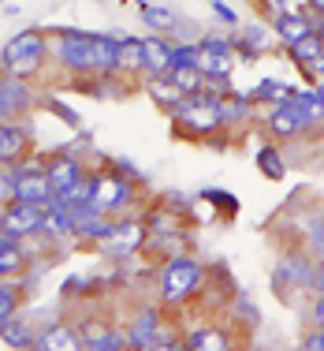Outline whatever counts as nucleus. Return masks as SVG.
Instances as JSON below:
<instances>
[{"label":"nucleus","instance_id":"17","mask_svg":"<svg viewBox=\"0 0 324 351\" xmlns=\"http://www.w3.org/2000/svg\"><path fill=\"white\" fill-rule=\"evenodd\" d=\"M0 340H4L12 351H34L38 332H34V325H30L27 317H8V322L0 325Z\"/></svg>","mask_w":324,"mask_h":351},{"label":"nucleus","instance_id":"41","mask_svg":"<svg viewBox=\"0 0 324 351\" xmlns=\"http://www.w3.org/2000/svg\"><path fill=\"white\" fill-rule=\"evenodd\" d=\"M310 8H313V12H321V15H324V0H310Z\"/></svg>","mask_w":324,"mask_h":351},{"label":"nucleus","instance_id":"9","mask_svg":"<svg viewBox=\"0 0 324 351\" xmlns=\"http://www.w3.org/2000/svg\"><path fill=\"white\" fill-rule=\"evenodd\" d=\"M127 329V348L131 351H149L161 340V314L153 311V306H142L135 317H131V325H123Z\"/></svg>","mask_w":324,"mask_h":351},{"label":"nucleus","instance_id":"13","mask_svg":"<svg viewBox=\"0 0 324 351\" xmlns=\"http://www.w3.org/2000/svg\"><path fill=\"white\" fill-rule=\"evenodd\" d=\"M34 94H30L27 79H15V75H0V120L8 123V116H19L23 108H30Z\"/></svg>","mask_w":324,"mask_h":351},{"label":"nucleus","instance_id":"35","mask_svg":"<svg viewBox=\"0 0 324 351\" xmlns=\"http://www.w3.org/2000/svg\"><path fill=\"white\" fill-rule=\"evenodd\" d=\"M310 288L317 291V295H324V262H321V265H313V273H310Z\"/></svg>","mask_w":324,"mask_h":351},{"label":"nucleus","instance_id":"38","mask_svg":"<svg viewBox=\"0 0 324 351\" xmlns=\"http://www.w3.org/2000/svg\"><path fill=\"white\" fill-rule=\"evenodd\" d=\"M213 12H216V15H220V19H224V23H235V12H231V8H224V4H220V0H213Z\"/></svg>","mask_w":324,"mask_h":351},{"label":"nucleus","instance_id":"43","mask_svg":"<svg viewBox=\"0 0 324 351\" xmlns=\"http://www.w3.org/2000/svg\"><path fill=\"white\" fill-rule=\"evenodd\" d=\"M317 247H321V254H324V228L317 232Z\"/></svg>","mask_w":324,"mask_h":351},{"label":"nucleus","instance_id":"20","mask_svg":"<svg viewBox=\"0 0 324 351\" xmlns=\"http://www.w3.org/2000/svg\"><path fill=\"white\" fill-rule=\"evenodd\" d=\"M27 269V254H23L19 239H0V280H12Z\"/></svg>","mask_w":324,"mask_h":351},{"label":"nucleus","instance_id":"40","mask_svg":"<svg viewBox=\"0 0 324 351\" xmlns=\"http://www.w3.org/2000/svg\"><path fill=\"white\" fill-rule=\"evenodd\" d=\"M313 34H317V38L324 41V15H321V19H317V27H313Z\"/></svg>","mask_w":324,"mask_h":351},{"label":"nucleus","instance_id":"11","mask_svg":"<svg viewBox=\"0 0 324 351\" xmlns=\"http://www.w3.org/2000/svg\"><path fill=\"white\" fill-rule=\"evenodd\" d=\"M306 128H310V120H306L302 105H298L295 97L284 101V105H272V112H269V131H272V135L295 138V135H302Z\"/></svg>","mask_w":324,"mask_h":351},{"label":"nucleus","instance_id":"22","mask_svg":"<svg viewBox=\"0 0 324 351\" xmlns=\"http://www.w3.org/2000/svg\"><path fill=\"white\" fill-rule=\"evenodd\" d=\"M164 79H168L183 97H190V94H205V75L198 71V68H172L168 75H164Z\"/></svg>","mask_w":324,"mask_h":351},{"label":"nucleus","instance_id":"33","mask_svg":"<svg viewBox=\"0 0 324 351\" xmlns=\"http://www.w3.org/2000/svg\"><path fill=\"white\" fill-rule=\"evenodd\" d=\"M246 53H261V49H269V30H265V27H250V30H246Z\"/></svg>","mask_w":324,"mask_h":351},{"label":"nucleus","instance_id":"19","mask_svg":"<svg viewBox=\"0 0 324 351\" xmlns=\"http://www.w3.org/2000/svg\"><path fill=\"white\" fill-rule=\"evenodd\" d=\"M97 75H116L123 71V56H120V38L97 34Z\"/></svg>","mask_w":324,"mask_h":351},{"label":"nucleus","instance_id":"39","mask_svg":"<svg viewBox=\"0 0 324 351\" xmlns=\"http://www.w3.org/2000/svg\"><path fill=\"white\" fill-rule=\"evenodd\" d=\"M310 71H313V75H317V79H324V56H321V60H317V64H313V68H310Z\"/></svg>","mask_w":324,"mask_h":351},{"label":"nucleus","instance_id":"4","mask_svg":"<svg viewBox=\"0 0 324 351\" xmlns=\"http://www.w3.org/2000/svg\"><path fill=\"white\" fill-rule=\"evenodd\" d=\"M198 284H202V265L194 258L176 254L164 262V269H161V299L164 303H187L198 291Z\"/></svg>","mask_w":324,"mask_h":351},{"label":"nucleus","instance_id":"37","mask_svg":"<svg viewBox=\"0 0 324 351\" xmlns=\"http://www.w3.org/2000/svg\"><path fill=\"white\" fill-rule=\"evenodd\" d=\"M149 351H187V344H179V340H157Z\"/></svg>","mask_w":324,"mask_h":351},{"label":"nucleus","instance_id":"6","mask_svg":"<svg viewBox=\"0 0 324 351\" xmlns=\"http://www.w3.org/2000/svg\"><path fill=\"white\" fill-rule=\"evenodd\" d=\"M131 198H135V187H131L127 176H120V172H97L94 176V206L105 217L127 210Z\"/></svg>","mask_w":324,"mask_h":351},{"label":"nucleus","instance_id":"10","mask_svg":"<svg viewBox=\"0 0 324 351\" xmlns=\"http://www.w3.org/2000/svg\"><path fill=\"white\" fill-rule=\"evenodd\" d=\"M45 176H49V187H53V198H56V195H68L75 183H79L82 176H86V169H82L79 157H71V154H56L53 161L45 165Z\"/></svg>","mask_w":324,"mask_h":351},{"label":"nucleus","instance_id":"36","mask_svg":"<svg viewBox=\"0 0 324 351\" xmlns=\"http://www.w3.org/2000/svg\"><path fill=\"white\" fill-rule=\"evenodd\" d=\"M313 325H317V329H324V295L313 299Z\"/></svg>","mask_w":324,"mask_h":351},{"label":"nucleus","instance_id":"8","mask_svg":"<svg viewBox=\"0 0 324 351\" xmlns=\"http://www.w3.org/2000/svg\"><path fill=\"white\" fill-rule=\"evenodd\" d=\"M12 198H19V202H38V206H45L49 198H53V187H49L45 169H38V165L15 169V176H12Z\"/></svg>","mask_w":324,"mask_h":351},{"label":"nucleus","instance_id":"16","mask_svg":"<svg viewBox=\"0 0 324 351\" xmlns=\"http://www.w3.org/2000/svg\"><path fill=\"white\" fill-rule=\"evenodd\" d=\"M27 146H30L27 128H19V123H0V165H15V161H23Z\"/></svg>","mask_w":324,"mask_h":351},{"label":"nucleus","instance_id":"42","mask_svg":"<svg viewBox=\"0 0 324 351\" xmlns=\"http://www.w3.org/2000/svg\"><path fill=\"white\" fill-rule=\"evenodd\" d=\"M313 94H317V97H321V101H324V79L317 82V90H313Z\"/></svg>","mask_w":324,"mask_h":351},{"label":"nucleus","instance_id":"31","mask_svg":"<svg viewBox=\"0 0 324 351\" xmlns=\"http://www.w3.org/2000/svg\"><path fill=\"white\" fill-rule=\"evenodd\" d=\"M120 56H123V68L142 71V38H120Z\"/></svg>","mask_w":324,"mask_h":351},{"label":"nucleus","instance_id":"14","mask_svg":"<svg viewBox=\"0 0 324 351\" xmlns=\"http://www.w3.org/2000/svg\"><path fill=\"white\" fill-rule=\"evenodd\" d=\"M146 243V228L138 221H116V228H112V236L105 239V250L108 254H116V258H127L131 250H138Z\"/></svg>","mask_w":324,"mask_h":351},{"label":"nucleus","instance_id":"2","mask_svg":"<svg viewBox=\"0 0 324 351\" xmlns=\"http://www.w3.org/2000/svg\"><path fill=\"white\" fill-rule=\"evenodd\" d=\"M97 34H82V30L64 27L56 41V64L71 75H97Z\"/></svg>","mask_w":324,"mask_h":351},{"label":"nucleus","instance_id":"7","mask_svg":"<svg viewBox=\"0 0 324 351\" xmlns=\"http://www.w3.org/2000/svg\"><path fill=\"white\" fill-rule=\"evenodd\" d=\"M79 337L86 344V351H123L127 348V329L108 322V317H82Z\"/></svg>","mask_w":324,"mask_h":351},{"label":"nucleus","instance_id":"29","mask_svg":"<svg viewBox=\"0 0 324 351\" xmlns=\"http://www.w3.org/2000/svg\"><path fill=\"white\" fill-rule=\"evenodd\" d=\"M19 284L12 280H0V325L8 322V317H15V311H19Z\"/></svg>","mask_w":324,"mask_h":351},{"label":"nucleus","instance_id":"1","mask_svg":"<svg viewBox=\"0 0 324 351\" xmlns=\"http://www.w3.org/2000/svg\"><path fill=\"white\" fill-rule=\"evenodd\" d=\"M45 56H49L45 30L30 27V30H19V34L4 45L0 68H4V75H15V79H34V75L45 68Z\"/></svg>","mask_w":324,"mask_h":351},{"label":"nucleus","instance_id":"25","mask_svg":"<svg viewBox=\"0 0 324 351\" xmlns=\"http://www.w3.org/2000/svg\"><path fill=\"white\" fill-rule=\"evenodd\" d=\"M254 97L257 101H272V105H284L295 97V90L284 86L280 79H265V82H257V90H254Z\"/></svg>","mask_w":324,"mask_h":351},{"label":"nucleus","instance_id":"32","mask_svg":"<svg viewBox=\"0 0 324 351\" xmlns=\"http://www.w3.org/2000/svg\"><path fill=\"white\" fill-rule=\"evenodd\" d=\"M220 116H224V123H243L246 116H250V101H246V97H239V101H220Z\"/></svg>","mask_w":324,"mask_h":351},{"label":"nucleus","instance_id":"15","mask_svg":"<svg viewBox=\"0 0 324 351\" xmlns=\"http://www.w3.org/2000/svg\"><path fill=\"white\" fill-rule=\"evenodd\" d=\"M142 71L161 79V75L172 71V45L164 38H142Z\"/></svg>","mask_w":324,"mask_h":351},{"label":"nucleus","instance_id":"3","mask_svg":"<svg viewBox=\"0 0 324 351\" xmlns=\"http://www.w3.org/2000/svg\"><path fill=\"white\" fill-rule=\"evenodd\" d=\"M168 112L176 116V120H179L187 131H194V135H213L216 128H224L220 97H209V94H190V97H179V101L172 105Z\"/></svg>","mask_w":324,"mask_h":351},{"label":"nucleus","instance_id":"21","mask_svg":"<svg viewBox=\"0 0 324 351\" xmlns=\"http://www.w3.org/2000/svg\"><path fill=\"white\" fill-rule=\"evenodd\" d=\"M276 30H280V38H284L287 45H298L302 38L313 34V23L306 19L302 12H284V15L276 19Z\"/></svg>","mask_w":324,"mask_h":351},{"label":"nucleus","instance_id":"23","mask_svg":"<svg viewBox=\"0 0 324 351\" xmlns=\"http://www.w3.org/2000/svg\"><path fill=\"white\" fill-rule=\"evenodd\" d=\"M310 273H313V265L306 262L302 254H295V258H284V262L276 265V280H295L298 288H310Z\"/></svg>","mask_w":324,"mask_h":351},{"label":"nucleus","instance_id":"28","mask_svg":"<svg viewBox=\"0 0 324 351\" xmlns=\"http://www.w3.org/2000/svg\"><path fill=\"white\" fill-rule=\"evenodd\" d=\"M295 101L302 105V112H306V120H310V128L313 123H324V101L313 90H295Z\"/></svg>","mask_w":324,"mask_h":351},{"label":"nucleus","instance_id":"30","mask_svg":"<svg viewBox=\"0 0 324 351\" xmlns=\"http://www.w3.org/2000/svg\"><path fill=\"white\" fill-rule=\"evenodd\" d=\"M142 19H146V27H153V30H172L176 27V12L157 8V4H142Z\"/></svg>","mask_w":324,"mask_h":351},{"label":"nucleus","instance_id":"24","mask_svg":"<svg viewBox=\"0 0 324 351\" xmlns=\"http://www.w3.org/2000/svg\"><path fill=\"white\" fill-rule=\"evenodd\" d=\"M291 53H295V60L302 64V68H313V64L324 56V41L317 34H310V38L298 41V45H291Z\"/></svg>","mask_w":324,"mask_h":351},{"label":"nucleus","instance_id":"18","mask_svg":"<svg viewBox=\"0 0 324 351\" xmlns=\"http://www.w3.org/2000/svg\"><path fill=\"white\" fill-rule=\"evenodd\" d=\"M187 351H231V332L220 329V325H202L187 340Z\"/></svg>","mask_w":324,"mask_h":351},{"label":"nucleus","instance_id":"26","mask_svg":"<svg viewBox=\"0 0 324 351\" xmlns=\"http://www.w3.org/2000/svg\"><path fill=\"white\" fill-rule=\"evenodd\" d=\"M257 169L269 176V180H284V176H287L284 157L276 154V146H261V149H257Z\"/></svg>","mask_w":324,"mask_h":351},{"label":"nucleus","instance_id":"12","mask_svg":"<svg viewBox=\"0 0 324 351\" xmlns=\"http://www.w3.org/2000/svg\"><path fill=\"white\" fill-rule=\"evenodd\" d=\"M34 351H86V344H82V337H79L75 325L53 322V325H45V329L38 332Z\"/></svg>","mask_w":324,"mask_h":351},{"label":"nucleus","instance_id":"5","mask_svg":"<svg viewBox=\"0 0 324 351\" xmlns=\"http://www.w3.org/2000/svg\"><path fill=\"white\" fill-rule=\"evenodd\" d=\"M45 206L12 198V206H4V210H0V236L19 239V243H23V239H30V236H38V232L45 228Z\"/></svg>","mask_w":324,"mask_h":351},{"label":"nucleus","instance_id":"27","mask_svg":"<svg viewBox=\"0 0 324 351\" xmlns=\"http://www.w3.org/2000/svg\"><path fill=\"white\" fill-rule=\"evenodd\" d=\"M198 64H202V41L172 45V68H198Z\"/></svg>","mask_w":324,"mask_h":351},{"label":"nucleus","instance_id":"34","mask_svg":"<svg viewBox=\"0 0 324 351\" xmlns=\"http://www.w3.org/2000/svg\"><path fill=\"white\" fill-rule=\"evenodd\" d=\"M302 351H324V329H313L310 337L302 340Z\"/></svg>","mask_w":324,"mask_h":351}]
</instances>
